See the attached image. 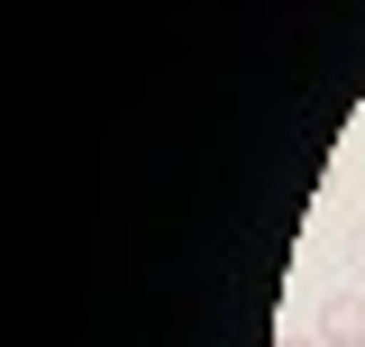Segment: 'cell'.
<instances>
[{"label": "cell", "mask_w": 365, "mask_h": 347, "mask_svg": "<svg viewBox=\"0 0 365 347\" xmlns=\"http://www.w3.org/2000/svg\"><path fill=\"white\" fill-rule=\"evenodd\" d=\"M319 347H365V293H329L319 302Z\"/></svg>", "instance_id": "obj_1"}, {"label": "cell", "mask_w": 365, "mask_h": 347, "mask_svg": "<svg viewBox=\"0 0 365 347\" xmlns=\"http://www.w3.org/2000/svg\"><path fill=\"white\" fill-rule=\"evenodd\" d=\"M347 265H356V274H365V219H356V238H347Z\"/></svg>", "instance_id": "obj_2"}, {"label": "cell", "mask_w": 365, "mask_h": 347, "mask_svg": "<svg viewBox=\"0 0 365 347\" xmlns=\"http://www.w3.org/2000/svg\"><path fill=\"white\" fill-rule=\"evenodd\" d=\"M274 347H319V338H274Z\"/></svg>", "instance_id": "obj_3"}]
</instances>
